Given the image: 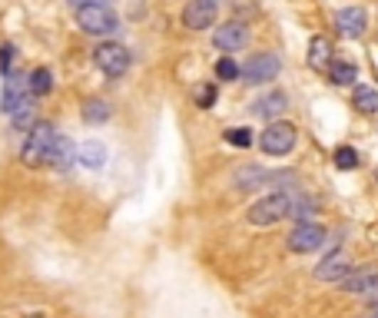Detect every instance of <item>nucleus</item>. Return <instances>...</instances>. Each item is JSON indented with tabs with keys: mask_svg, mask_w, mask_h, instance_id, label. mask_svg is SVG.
<instances>
[{
	"mask_svg": "<svg viewBox=\"0 0 378 318\" xmlns=\"http://www.w3.org/2000/svg\"><path fill=\"white\" fill-rule=\"evenodd\" d=\"M57 129L50 123H37L33 129L27 133V139H23V149H20V159H23V166H30V169H37V166L50 163V156H53V146H57Z\"/></svg>",
	"mask_w": 378,
	"mask_h": 318,
	"instance_id": "nucleus-1",
	"label": "nucleus"
},
{
	"mask_svg": "<svg viewBox=\"0 0 378 318\" xmlns=\"http://www.w3.org/2000/svg\"><path fill=\"white\" fill-rule=\"evenodd\" d=\"M77 23L83 33H93V37H110L120 30V17L107 4H87V7H77Z\"/></svg>",
	"mask_w": 378,
	"mask_h": 318,
	"instance_id": "nucleus-2",
	"label": "nucleus"
},
{
	"mask_svg": "<svg viewBox=\"0 0 378 318\" xmlns=\"http://www.w3.org/2000/svg\"><path fill=\"white\" fill-rule=\"evenodd\" d=\"M292 206H295V196H289V193H272V196L259 199V203L249 209V222H252V226H275V222L289 219V216H292Z\"/></svg>",
	"mask_w": 378,
	"mask_h": 318,
	"instance_id": "nucleus-3",
	"label": "nucleus"
},
{
	"mask_svg": "<svg viewBox=\"0 0 378 318\" xmlns=\"http://www.w3.org/2000/svg\"><path fill=\"white\" fill-rule=\"evenodd\" d=\"M259 146L266 149L269 156H285L295 146V126L292 123H279V120H272L259 136Z\"/></svg>",
	"mask_w": 378,
	"mask_h": 318,
	"instance_id": "nucleus-4",
	"label": "nucleus"
},
{
	"mask_svg": "<svg viewBox=\"0 0 378 318\" xmlns=\"http://www.w3.org/2000/svg\"><path fill=\"white\" fill-rule=\"evenodd\" d=\"M93 60H97V67L107 73V77H123L126 70L133 67V57H130V50L120 47V43H100L93 50Z\"/></svg>",
	"mask_w": 378,
	"mask_h": 318,
	"instance_id": "nucleus-5",
	"label": "nucleus"
},
{
	"mask_svg": "<svg viewBox=\"0 0 378 318\" xmlns=\"http://www.w3.org/2000/svg\"><path fill=\"white\" fill-rule=\"evenodd\" d=\"M279 70H282V63L275 53H256L243 67V77H246V83H269V80L279 77Z\"/></svg>",
	"mask_w": 378,
	"mask_h": 318,
	"instance_id": "nucleus-6",
	"label": "nucleus"
},
{
	"mask_svg": "<svg viewBox=\"0 0 378 318\" xmlns=\"http://www.w3.org/2000/svg\"><path fill=\"white\" fill-rule=\"evenodd\" d=\"M322 242H325V229H322L319 222H299L289 235V249L302 255V252L322 249Z\"/></svg>",
	"mask_w": 378,
	"mask_h": 318,
	"instance_id": "nucleus-7",
	"label": "nucleus"
},
{
	"mask_svg": "<svg viewBox=\"0 0 378 318\" xmlns=\"http://www.w3.org/2000/svg\"><path fill=\"white\" fill-rule=\"evenodd\" d=\"M216 14H219V0H189L183 10V23L189 30H206L216 23Z\"/></svg>",
	"mask_w": 378,
	"mask_h": 318,
	"instance_id": "nucleus-8",
	"label": "nucleus"
},
{
	"mask_svg": "<svg viewBox=\"0 0 378 318\" xmlns=\"http://www.w3.org/2000/svg\"><path fill=\"white\" fill-rule=\"evenodd\" d=\"M213 43L219 50H226V53H236V50H243L249 43V27H246L243 20H229L223 27H216Z\"/></svg>",
	"mask_w": 378,
	"mask_h": 318,
	"instance_id": "nucleus-9",
	"label": "nucleus"
},
{
	"mask_svg": "<svg viewBox=\"0 0 378 318\" xmlns=\"http://www.w3.org/2000/svg\"><path fill=\"white\" fill-rule=\"evenodd\" d=\"M342 285H345V292H349V295H359V299L378 305V272H372V269L352 272L349 279H342Z\"/></svg>",
	"mask_w": 378,
	"mask_h": 318,
	"instance_id": "nucleus-10",
	"label": "nucleus"
},
{
	"mask_svg": "<svg viewBox=\"0 0 378 318\" xmlns=\"http://www.w3.org/2000/svg\"><path fill=\"white\" fill-rule=\"evenodd\" d=\"M352 275V259L345 252H332L315 265V279L319 282H342Z\"/></svg>",
	"mask_w": 378,
	"mask_h": 318,
	"instance_id": "nucleus-11",
	"label": "nucleus"
},
{
	"mask_svg": "<svg viewBox=\"0 0 378 318\" xmlns=\"http://www.w3.org/2000/svg\"><path fill=\"white\" fill-rule=\"evenodd\" d=\"M335 27H339L342 37H362L365 33V27H369V14L362 7H342L339 14H335Z\"/></svg>",
	"mask_w": 378,
	"mask_h": 318,
	"instance_id": "nucleus-12",
	"label": "nucleus"
},
{
	"mask_svg": "<svg viewBox=\"0 0 378 318\" xmlns=\"http://www.w3.org/2000/svg\"><path fill=\"white\" fill-rule=\"evenodd\" d=\"M27 97H33V93H30V77H10L7 87H4V106H0V110L10 116Z\"/></svg>",
	"mask_w": 378,
	"mask_h": 318,
	"instance_id": "nucleus-13",
	"label": "nucleus"
},
{
	"mask_svg": "<svg viewBox=\"0 0 378 318\" xmlns=\"http://www.w3.org/2000/svg\"><path fill=\"white\" fill-rule=\"evenodd\" d=\"M282 179H292V176L266 173L259 166H246V169L236 173V186H239V189H256V186H262V183H282Z\"/></svg>",
	"mask_w": 378,
	"mask_h": 318,
	"instance_id": "nucleus-14",
	"label": "nucleus"
},
{
	"mask_svg": "<svg viewBox=\"0 0 378 318\" xmlns=\"http://www.w3.org/2000/svg\"><path fill=\"white\" fill-rule=\"evenodd\" d=\"M335 60H332V40L329 37H312L309 43V67L312 70H329Z\"/></svg>",
	"mask_w": 378,
	"mask_h": 318,
	"instance_id": "nucleus-15",
	"label": "nucleus"
},
{
	"mask_svg": "<svg viewBox=\"0 0 378 318\" xmlns=\"http://www.w3.org/2000/svg\"><path fill=\"white\" fill-rule=\"evenodd\" d=\"M285 106H289L285 93H266V97H259L256 103H252V113L262 116V120H275V116H279Z\"/></svg>",
	"mask_w": 378,
	"mask_h": 318,
	"instance_id": "nucleus-16",
	"label": "nucleus"
},
{
	"mask_svg": "<svg viewBox=\"0 0 378 318\" xmlns=\"http://www.w3.org/2000/svg\"><path fill=\"white\" fill-rule=\"evenodd\" d=\"M33 100L37 97H27L10 113V126H14V129H33V126H37V106H33Z\"/></svg>",
	"mask_w": 378,
	"mask_h": 318,
	"instance_id": "nucleus-17",
	"label": "nucleus"
},
{
	"mask_svg": "<svg viewBox=\"0 0 378 318\" xmlns=\"http://www.w3.org/2000/svg\"><path fill=\"white\" fill-rule=\"evenodd\" d=\"M73 159H80V149H73L67 136H57V146H53V156H50V166H57V169H70Z\"/></svg>",
	"mask_w": 378,
	"mask_h": 318,
	"instance_id": "nucleus-18",
	"label": "nucleus"
},
{
	"mask_svg": "<svg viewBox=\"0 0 378 318\" xmlns=\"http://www.w3.org/2000/svg\"><path fill=\"white\" fill-rule=\"evenodd\" d=\"M80 163L87 166V169H100V166L107 163V149L97 139H87V143L80 146Z\"/></svg>",
	"mask_w": 378,
	"mask_h": 318,
	"instance_id": "nucleus-19",
	"label": "nucleus"
},
{
	"mask_svg": "<svg viewBox=\"0 0 378 318\" xmlns=\"http://www.w3.org/2000/svg\"><path fill=\"white\" fill-rule=\"evenodd\" d=\"M110 103L107 100H87V106H83V120H87L90 126H100V123H107L110 120Z\"/></svg>",
	"mask_w": 378,
	"mask_h": 318,
	"instance_id": "nucleus-20",
	"label": "nucleus"
},
{
	"mask_svg": "<svg viewBox=\"0 0 378 318\" xmlns=\"http://www.w3.org/2000/svg\"><path fill=\"white\" fill-rule=\"evenodd\" d=\"M332 73V83H339V87H352V80L359 77V67L355 63H349V60H335L329 67Z\"/></svg>",
	"mask_w": 378,
	"mask_h": 318,
	"instance_id": "nucleus-21",
	"label": "nucleus"
},
{
	"mask_svg": "<svg viewBox=\"0 0 378 318\" xmlns=\"http://www.w3.org/2000/svg\"><path fill=\"white\" fill-rule=\"evenodd\" d=\"M50 90H53V73L47 67H37L30 73V93L33 97H47Z\"/></svg>",
	"mask_w": 378,
	"mask_h": 318,
	"instance_id": "nucleus-22",
	"label": "nucleus"
},
{
	"mask_svg": "<svg viewBox=\"0 0 378 318\" xmlns=\"http://www.w3.org/2000/svg\"><path fill=\"white\" fill-rule=\"evenodd\" d=\"M352 103L359 106L362 113H378V93L372 87H355V93H352Z\"/></svg>",
	"mask_w": 378,
	"mask_h": 318,
	"instance_id": "nucleus-23",
	"label": "nucleus"
},
{
	"mask_svg": "<svg viewBox=\"0 0 378 318\" xmlns=\"http://www.w3.org/2000/svg\"><path fill=\"white\" fill-rule=\"evenodd\" d=\"M335 166H339V169H355V166H359V153H355L352 146H339V149H335Z\"/></svg>",
	"mask_w": 378,
	"mask_h": 318,
	"instance_id": "nucleus-24",
	"label": "nucleus"
},
{
	"mask_svg": "<svg viewBox=\"0 0 378 318\" xmlns=\"http://www.w3.org/2000/svg\"><path fill=\"white\" fill-rule=\"evenodd\" d=\"M239 73H243V70L236 67V60H233V57H223L219 63H216V77H219V80H236Z\"/></svg>",
	"mask_w": 378,
	"mask_h": 318,
	"instance_id": "nucleus-25",
	"label": "nucleus"
},
{
	"mask_svg": "<svg viewBox=\"0 0 378 318\" xmlns=\"http://www.w3.org/2000/svg\"><path fill=\"white\" fill-rule=\"evenodd\" d=\"M312 209H315V206H312L309 199H295V206H292V216H289V219H295V222H312V219H309Z\"/></svg>",
	"mask_w": 378,
	"mask_h": 318,
	"instance_id": "nucleus-26",
	"label": "nucleus"
},
{
	"mask_svg": "<svg viewBox=\"0 0 378 318\" xmlns=\"http://www.w3.org/2000/svg\"><path fill=\"white\" fill-rule=\"evenodd\" d=\"M226 139H229L233 146H239V149H246V146L252 143V136H249V129H246V126H239V129H229V133H226Z\"/></svg>",
	"mask_w": 378,
	"mask_h": 318,
	"instance_id": "nucleus-27",
	"label": "nucleus"
},
{
	"mask_svg": "<svg viewBox=\"0 0 378 318\" xmlns=\"http://www.w3.org/2000/svg\"><path fill=\"white\" fill-rule=\"evenodd\" d=\"M196 103L203 106V110H209V106L216 103V87H199L196 90Z\"/></svg>",
	"mask_w": 378,
	"mask_h": 318,
	"instance_id": "nucleus-28",
	"label": "nucleus"
},
{
	"mask_svg": "<svg viewBox=\"0 0 378 318\" xmlns=\"http://www.w3.org/2000/svg\"><path fill=\"white\" fill-rule=\"evenodd\" d=\"M10 60H14V47L4 43V47H0V67H4V73H10Z\"/></svg>",
	"mask_w": 378,
	"mask_h": 318,
	"instance_id": "nucleus-29",
	"label": "nucleus"
},
{
	"mask_svg": "<svg viewBox=\"0 0 378 318\" xmlns=\"http://www.w3.org/2000/svg\"><path fill=\"white\" fill-rule=\"evenodd\" d=\"M73 7H87V4H100V0H70Z\"/></svg>",
	"mask_w": 378,
	"mask_h": 318,
	"instance_id": "nucleus-30",
	"label": "nucleus"
},
{
	"mask_svg": "<svg viewBox=\"0 0 378 318\" xmlns=\"http://www.w3.org/2000/svg\"><path fill=\"white\" fill-rule=\"evenodd\" d=\"M362 318H378V305H375V309L369 312V315H362Z\"/></svg>",
	"mask_w": 378,
	"mask_h": 318,
	"instance_id": "nucleus-31",
	"label": "nucleus"
},
{
	"mask_svg": "<svg viewBox=\"0 0 378 318\" xmlns=\"http://www.w3.org/2000/svg\"><path fill=\"white\" fill-rule=\"evenodd\" d=\"M375 179H378V169H375Z\"/></svg>",
	"mask_w": 378,
	"mask_h": 318,
	"instance_id": "nucleus-32",
	"label": "nucleus"
}]
</instances>
